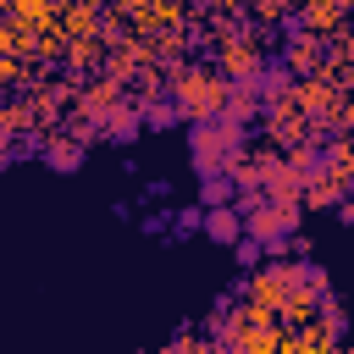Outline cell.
<instances>
[{
    "mask_svg": "<svg viewBox=\"0 0 354 354\" xmlns=\"http://www.w3.org/2000/svg\"><path fill=\"white\" fill-rule=\"evenodd\" d=\"M227 100H232V77H227V72H210V66H188V72H177V83H171L177 116H194V122L227 116Z\"/></svg>",
    "mask_w": 354,
    "mask_h": 354,
    "instance_id": "6da1fadb",
    "label": "cell"
},
{
    "mask_svg": "<svg viewBox=\"0 0 354 354\" xmlns=\"http://www.w3.org/2000/svg\"><path fill=\"white\" fill-rule=\"evenodd\" d=\"M299 232V199H249L243 205V238L249 243H266V249H282V238Z\"/></svg>",
    "mask_w": 354,
    "mask_h": 354,
    "instance_id": "7a4b0ae2",
    "label": "cell"
},
{
    "mask_svg": "<svg viewBox=\"0 0 354 354\" xmlns=\"http://www.w3.org/2000/svg\"><path fill=\"white\" fill-rule=\"evenodd\" d=\"M299 260H277V266H260V271H249V282H243V304H254L260 315H282L288 310V299H293V288H299Z\"/></svg>",
    "mask_w": 354,
    "mask_h": 354,
    "instance_id": "3957f363",
    "label": "cell"
},
{
    "mask_svg": "<svg viewBox=\"0 0 354 354\" xmlns=\"http://www.w3.org/2000/svg\"><path fill=\"white\" fill-rule=\"evenodd\" d=\"M194 155H199L205 177H227L232 160H238V122H232V116H221V122H199V133H194Z\"/></svg>",
    "mask_w": 354,
    "mask_h": 354,
    "instance_id": "277c9868",
    "label": "cell"
},
{
    "mask_svg": "<svg viewBox=\"0 0 354 354\" xmlns=\"http://www.w3.org/2000/svg\"><path fill=\"white\" fill-rule=\"evenodd\" d=\"M343 188H348V177H337L332 166H321L315 177H304V188H299V194H304V205H310V210H326V205H343Z\"/></svg>",
    "mask_w": 354,
    "mask_h": 354,
    "instance_id": "5b68a950",
    "label": "cell"
},
{
    "mask_svg": "<svg viewBox=\"0 0 354 354\" xmlns=\"http://www.w3.org/2000/svg\"><path fill=\"white\" fill-rule=\"evenodd\" d=\"M205 232H210L216 243H243V210L227 205V199L210 205V210H205Z\"/></svg>",
    "mask_w": 354,
    "mask_h": 354,
    "instance_id": "8992f818",
    "label": "cell"
},
{
    "mask_svg": "<svg viewBox=\"0 0 354 354\" xmlns=\"http://www.w3.org/2000/svg\"><path fill=\"white\" fill-rule=\"evenodd\" d=\"M288 61H293L299 72H315V66H321V33L299 28V33L288 39Z\"/></svg>",
    "mask_w": 354,
    "mask_h": 354,
    "instance_id": "52a82bcc",
    "label": "cell"
},
{
    "mask_svg": "<svg viewBox=\"0 0 354 354\" xmlns=\"http://www.w3.org/2000/svg\"><path fill=\"white\" fill-rule=\"evenodd\" d=\"M11 17L22 28H44V22H55V0H11Z\"/></svg>",
    "mask_w": 354,
    "mask_h": 354,
    "instance_id": "ba28073f",
    "label": "cell"
},
{
    "mask_svg": "<svg viewBox=\"0 0 354 354\" xmlns=\"http://www.w3.org/2000/svg\"><path fill=\"white\" fill-rule=\"evenodd\" d=\"M133 133H138V111L116 105V111L105 116V138H133Z\"/></svg>",
    "mask_w": 354,
    "mask_h": 354,
    "instance_id": "9c48e42d",
    "label": "cell"
},
{
    "mask_svg": "<svg viewBox=\"0 0 354 354\" xmlns=\"http://www.w3.org/2000/svg\"><path fill=\"white\" fill-rule=\"evenodd\" d=\"M166 354H216V343H205V337H177Z\"/></svg>",
    "mask_w": 354,
    "mask_h": 354,
    "instance_id": "30bf717a",
    "label": "cell"
},
{
    "mask_svg": "<svg viewBox=\"0 0 354 354\" xmlns=\"http://www.w3.org/2000/svg\"><path fill=\"white\" fill-rule=\"evenodd\" d=\"M282 11H288V0H254V17H271V22H277Z\"/></svg>",
    "mask_w": 354,
    "mask_h": 354,
    "instance_id": "8fae6325",
    "label": "cell"
},
{
    "mask_svg": "<svg viewBox=\"0 0 354 354\" xmlns=\"http://www.w3.org/2000/svg\"><path fill=\"white\" fill-rule=\"evenodd\" d=\"M50 160H55V166H77V149H72V144H55Z\"/></svg>",
    "mask_w": 354,
    "mask_h": 354,
    "instance_id": "7c38bea8",
    "label": "cell"
},
{
    "mask_svg": "<svg viewBox=\"0 0 354 354\" xmlns=\"http://www.w3.org/2000/svg\"><path fill=\"white\" fill-rule=\"evenodd\" d=\"M337 216H343V221L354 227V199H343V205H337Z\"/></svg>",
    "mask_w": 354,
    "mask_h": 354,
    "instance_id": "4fadbf2b",
    "label": "cell"
},
{
    "mask_svg": "<svg viewBox=\"0 0 354 354\" xmlns=\"http://www.w3.org/2000/svg\"><path fill=\"white\" fill-rule=\"evenodd\" d=\"M210 6H221V11H232V6H238V0H210Z\"/></svg>",
    "mask_w": 354,
    "mask_h": 354,
    "instance_id": "5bb4252c",
    "label": "cell"
}]
</instances>
